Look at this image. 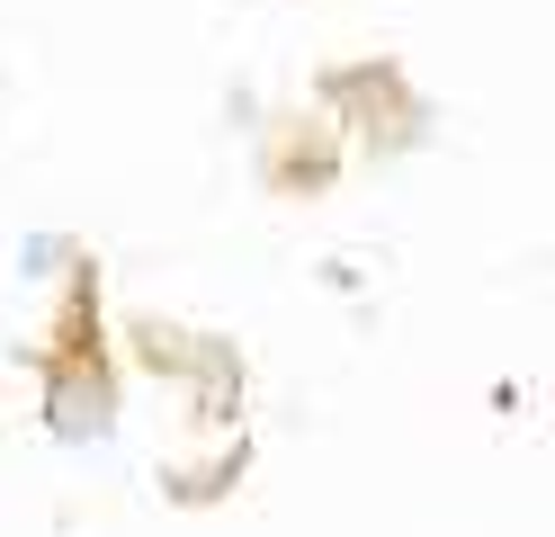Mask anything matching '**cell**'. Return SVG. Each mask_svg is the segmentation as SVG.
Returning a JSON list of instances; mask_svg holds the SVG:
<instances>
[{
  "instance_id": "cell-1",
  "label": "cell",
  "mask_w": 555,
  "mask_h": 537,
  "mask_svg": "<svg viewBox=\"0 0 555 537\" xmlns=\"http://www.w3.org/2000/svg\"><path fill=\"white\" fill-rule=\"evenodd\" d=\"M108 421H117V358L99 332V269L73 260V305H63L46 349V430L54 439H108Z\"/></svg>"
},
{
  "instance_id": "cell-2",
  "label": "cell",
  "mask_w": 555,
  "mask_h": 537,
  "mask_svg": "<svg viewBox=\"0 0 555 537\" xmlns=\"http://www.w3.org/2000/svg\"><path fill=\"white\" fill-rule=\"evenodd\" d=\"M314 99H323V117L340 135H359V153H376V162L430 135V107H422V90H412L403 63H340V72L314 81Z\"/></svg>"
},
{
  "instance_id": "cell-3",
  "label": "cell",
  "mask_w": 555,
  "mask_h": 537,
  "mask_svg": "<svg viewBox=\"0 0 555 537\" xmlns=\"http://www.w3.org/2000/svg\"><path fill=\"white\" fill-rule=\"evenodd\" d=\"M260 170H269L278 197H323L332 179H340V126L332 117H287V126L269 135Z\"/></svg>"
}]
</instances>
